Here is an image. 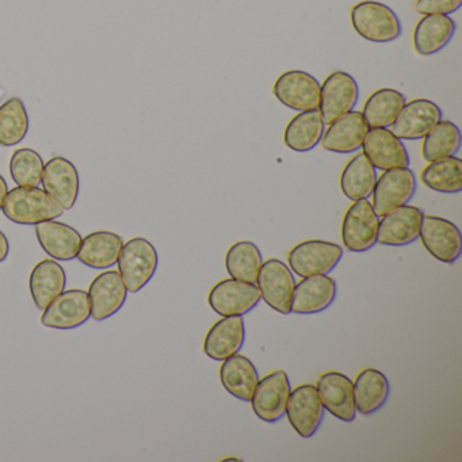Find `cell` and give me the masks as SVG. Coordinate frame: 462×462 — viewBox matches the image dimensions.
<instances>
[{
	"label": "cell",
	"instance_id": "30bf717a",
	"mask_svg": "<svg viewBox=\"0 0 462 462\" xmlns=\"http://www.w3.org/2000/svg\"><path fill=\"white\" fill-rule=\"evenodd\" d=\"M359 101V86L347 72L335 71L327 77L320 90L319 112L329 125L337 118L356 109Z\"/></svg>",
	"mask_w": 462,
	"mask_h": 462
},
{
	"label": "cell",
	"instance_id": "ab89813d",
	"mask_svg": "<svg viewBox=\"0 0 462 462\" xmlns=\"http://www.w3.org/2000/svg\"><path fill=\"white\" fill-rule=\"evenodd\" d=\"M7 193H9V186H7L6 180L0 175V210L4 208L5 199H6Z\"/></svg>",
	"mask_w": 462,
	"mask_h": 462
},
{
	"label": "cell",
	"instance_id": "9a60e30c",
	"mask_svg": "<svg viewBox=\"0 0 462 462\" xmlns=\"http://www.w3.org/2000/svg\"><path fill=\"white\" fill-rule=\"evenodd\" d=\"M424 212L412 205H402L380 217L377 243L386 247L412 245L420 235Z\"/></svg>",
	"mask_w": 462,
	"mask_h": 462
},
{
	"label": "cell",
	"instance_id": "60d3db41",
	"mask_svg": "<svg viewBox=\"0 0 462 462\" xmlns=\"http://www.w3.org/2000/svg\"><path fill=\"white\" fill-rule=\"evenodd\" d=\"M5 96H6V90L4 88H0V101L5 98Z\"/></svg>",
	"mask_w": 462,
	"mask_h": 462
},
{
	"label": "cell",
	"instance_id": "484cf974",
	"mask_svg": "<svg viewBox=\"0 0 462 462\" xmlns=\"http://www.w3.org/2000/svg\"><path fill=\"white\" fill-rule=\"evenodd\" d=\"M353 383L356 413L370 416L383 410L391 394V383L383 372L366 367L356 375Z\"/></svg>",
	"mask_w": 462,
	"mask_h": 462
},
{
	"label": "cell",
	"instance_id": "f35d334b",
	"mask_svg": "<svg viewBox=\"0 0 462 462\" xmlns=\"http://www.w3.org/2000/svg\"><path fill=\"white\" fill-rule=\"evenodd\" d=\"M10 254V243L6 235L0 231V263L6 261Z\"/></svg>",
	"mask_w": 462,
	"mask_h": 462
},
{
	"label": "cell",
	"instance_id": "e0dca14e",
	"mask_svg": "<svg viewBox=\"0 0 462 462\" xmlns=\"http://www.w3.org/2000/svg\"><path fill=\"white\" fill-rule=\"evenodd\" d=\"M316 389L327 412L345 423L356 420L354 383L347 375L339 372L324 373L319 377Z\"/></svg>",
	"mask_w": 462,
	"mask_h": 462
},
{
	"label": "cell",
	"instance_id": "44dd1931",
	"mask_svg": "<svg viewBox=\"0 0 462 462\" xmlns=\"http://www.w3.org/2000/svg\"><path fill=\"white\" fill-rule=\"evenodd\" d=\"M337 296V281L327 275L302 278L293 291L291 313L316 315L328 310Z\"/></svg>",
	"mask_w": 462,
	"mask_h": 462
},
{
	"label": "cell",
	"instance_id": "ba28073f",
	"mask_svg": "<svg viewBox=\"0 0 462 462\" xmlns=\"http://www.w3.org/2000/svg\"><path fill=\"white\" fill-rule=\"evenodd\" d=\"M291 392L288 373L285 370H274L261 378L254 391L250 402L254 413L264 423L274 424L282 420Z\"/></svg>",
	"mask_w": 462,
	"mask_h": 462
},
{
	"label": "cell",
	"instance_id": "8fae6325",
	"mask_svg": "<svg viewBox=\"0 0 462 462\" xmlns=\"http://www.w3.org/2000/svg\"><path fill=\"white\" fill-rule=\"evenodd\" d=\"M419 239L427 253L442 263H456L461 256L462 235L450 220L424 215Z\"/></svg>",
	"mask_w": 462,
	"mask_h": 462
},
{
	"label": "cell",
	"instance_id": "5b68a950",
	"mask_svg": "<svg viewBox=\"0 0 462 462\" xmlns=\"http://www.w3.org/2000/svg\"><path fill=\"white\" fill-rule=\"evenodd\" d=\"M380 216L369 199H359L348 208L343 217L342 240L350 253H366L377 245Z\"/></svg>",
	"mask_w": 462,
	"mask_h": 462
},
{
	"label": "cell",
	"instance_id": "4316f807",
	"mask_svg": "<svg viewBox=\"0 0 462 462\" xmlns=\"http://www.w3.org/2000/svg\"><path fill=\"white\" fill-rule=\"evenodd\" d=\"M124 247L120 235L109 231H97L82 240L78 261L96 270H106L117 264Z\"/></svg>",
	"mask_w": 462,
	"mask_h": 462
},
{
	"label": "cell",
	"instance_id": "8d00e7d4",
	"mask_svg": "<svg viewBox=\"0 0 462 462\" xmlns=\"http://www.w3.org/2000/svg\"><path fill=\"white\" fill-rule=\"evenodd\" d=\"M44 161L37 151L21 148L10 159V174L21 188H39L44 172Z\"/></svg>",
	"mask_w": 462,
	"mask_h": 462
},
{
	"label": "cell",
	"instance_id": "d6986e66",
	"mask_svg": "<svg viewBox=\"0 0 462 462\" xmlns=\"http://www.w3.org/2000/svg\"><path fill=\"white\" fill-rule=\"evenodd\" d=\"M362 150L375 170L388 171L410 167L407 147L389 128L370 129Z\"/></svg>",
	"mask_w": 462,
	"mask_h": 462
},
{
	"label": "cell",
	"instance_id": "2e32d148",
	"mask_svg": "<svg viewBox=\"0 0 462 462\" xmlns=\"http://www.w3.org/2000/svg\"><path fill=\"white\" fill-rule=\"evenodd\" d=\"M439 105L430 99L419 98L407 102L392 124L391 131L400 140L416 142L423 140L426 134L442 120Z\"/></svg>",
	"mask_w": 462,
	"mask_h": 462
},
{
	"label": "cell",
	"instance_id": "9c48e42d",
	"mask_svg": "<svg viewBox=\"0 0 462 462\" xmlns=\"http://www.w3.org/2000/svg\"><path fill=\"white\" fill-rule=\"evenodd\" d=\"M418 188L415 172L410 167L383 171L373 189V208L380 217L410 204Z\"/></svg>",
	"mask_w": 462,
	"mask_h": 462
},
{
	"label": "cell",
	"instance_id": "4dcf8cb0",
	"mask_svg": "<svg viewBox=\"0 0 462 462\" xmlns=\"http://www.w3.org/2000/svg\"><path fill=\"white\" fill-rule=\"evenodd\" d=\"M377 178V170L370 163L365 153H356L343 169L340 175V190L350 201L367 199L372 197Z\"/></svg>",
	"mask_w": 462,
	"mask_h": 462
},
{
	"label": "cell",
	"instance_id": "8992f818",
	"mask_svg": "<svg viewBox=\"0 0 462 462\" xmlns=\"http://www.w3.org/2000/svg\"><path fill=\"white\" fill-rule=\"evenodd\" d=\"M296 283L291 267L275 258L263 262L256 281L261 299L275 312L285 316L291 315V299Z\"/></svg>",
	"mask_w": 462,
	"mask_h": 462
},
{
	"label": "cell",
	"instance_id": "836d02e7",
	"mask_svg": "<svg viewBox=\"0 0 462 462\" xmlns=\"http://www.w3.org/2000/svg\"><path fill=\"white\" fill-rule=\"evenodd\" d=\"M263 264V256L255 243L242 240L235 243L226 256L229 277L245 282L256 283Z\"/></svg>",
	"mask_w": 462,
	"mask_h": 462
},
{
	"label": "cell",
	"instance_id": "277c9868",
	"mask_svg": "<svg viewBox=\"0 0 462 462\" xmlns=\"http://www.w3.org/2000/svg\"><path fill=\"white\" fill-rule=\"evenodd\" d=\"M342 258V245L319 239L294 245L288 255L289 267L301 278L329 274Z\"/></svg>",
	"mask_w": 462,
	"mask_h": 462
},
{
	"label": "cell",
	"instance_id": "1f68e13d",
	"mask_svg": "<svg viewBox=\"0 0 462 462\" xmlns=\"http://www.w3.org/2000/svg\"><path fill=\"white\" fill-rule=\"evenodd\" d=\"M405 104L404 94L394 88H380L365 102L362 116L370 129L391 128Z\"/></svg>",
	"mask_w": 462,
	"mask_h": 462
},
{
	"label": "cell",
	"instance_id": "5bb4252c",
	"mask_svg": "<svg viewBox=\"0 0 462 462\" xmlns=\"http://www.w3.org/2000/svg\"><path fill=\"white\" fill-rule=\"evenodd\" d=\"M91 318L88 293L80 289L64 291L59 294L42 315V324L47 328L75 329Z\"/></svg>",
	"mask_w": 462,
	"mask_h": 462
},
{
	"label": "cell",
	"instance_id": "f1b7e54d",
	"mask_svg": "<svg viewBox=\"0 0 462 462\" xmlns=\"http://www.w3.org/2000/svg\"><path fill=\"white\" fill-rule=\"evenodd\" d=\"M67 274L63 266L52 259L40 262L29 278L32 299L40 310H44L59 294L66 291Z\"/></svg>",
	"mask_w": 462,
	"mask_h": 462
},
{
	"label": "cell",
	"instance_id": "cb8c5ba5",
	"mask_svg": "<svg viewBox=\"0 0 462 462\" xmlns=\"http://www.w3.org/2000/svg\"><path fill=\"white\" fill-rule=\"evenodd\" d=\"M34 231L40 245L51 258L61 262L77 259L83 237L74 226L50 220L34 226Z\"/></svg>",
	"mask_w": 462,
	"mask_h": 462
},
{
	"label": "cell",
	"instance_id": "4fadbf2b",
	"mask_svg": "<svg viewBox=\"0 0 462 462\" xmlns=\"http://www.w3.org/2000/svg\"><path fill=\"white\" fill-rule=\"evenodd\" d=\"M261 300V291L256 283L235 278L220 281L213 286L208 297L210 308L221 318L248 315L258 307Z\"/></svg>",
	"mask_w": 462,
	"mask_h": 462
},
{
	"label": "cell",
	"instance_id": "52a82bcc",
	"mask_svg": "<svg viewBox=\"0 0 462 462\" xmlns=\"http://www.w3.org/2000/svg\"><path fill=\"white\" fill-rule=\"evenodd\" d=\"M321 85L310 72L291 69L275 80L273 94L275 99L294 112L319 109Z\"/></svg>",
	"mask_w": 462,
	"mask_h": 462
},
{
	"label": "cell",
	"instance_id": "603a6c76",
	"mask_svg": "<svg viewBox=\"0 0 462 462\" xmlns=\"http://www.w3.org/2000/svg\"><path fill=\"white\" fill-rule=\"evenodd\" d=\"M245 342V326L243 316H226L216 321L207 334L204 353L213 361L223 362L239 354Z\"/></svg>",
	"mask_w": 462,
	"mask_h": 462
},
{
	"label": "cell",
	"instance_id": "7402d4cb",
	"mask_svg": "<svg viewBox=\"0 0 462 462\" xmlns=\"http://www.w3.org/2000/svg\"><path fill=\"white\" fill-rule=\"evenodd\" d=\"M128 293L120 273L115 270L102 273L91 282L88 291L91 318L96 321H105L112 318L124 307Z\"/></svg>",
	"mask_w": 462,
	"mask_h": 462
},
{
	"label": "cell",
	"instance_id": "e575fe53",
	"mask_svg": "<svg viewBox=\"0 0 462 462\" xmlns=\"http://www.w3.org/2000/svg\"><path fill=\"white\" fill-rule=\"evenodd\" d=\"M461 131L456 124L440 120L423 139L421 156L427 163L456 156L461 148Z\"/></svg>",
	"mask_w": 462,
	"mask_h": 462
},
{
	"label": "cell",
	"instance_id": "6da1fadb",
	"mask_svg": "<svg viewBox=\"0 0 462 462\" xmlns=\"http://www.w3.org/2000/svg\"><path fill=\"white\" fill-rule=\"evenodd\" d=\"M2 210L12 223L20 226H37L64 215L63 208L44 189L21 186L9 190Z\"/></svg>",
	"mask_w": 462,
	"mask_h": 462
},
{
	"label": "cell",
	"instance_id": "3957f363",
	"mask_svg": "<svg viewBox=\"0 0 462 462\" xmlns=\"http://www.w3.org/2000/svg\"><path fill=\"white\" fill-rule=\"evenodd\" d=\"M117 264L118 273L129 293H139L156 274L158 251L150 240L134 237L124 245Z\"/></svg>",
	"mask_w": 462,
	"mask_h": 462
},
{
	"label": "cell",
	"instance_id": "7c38bea8",
	"mask_svg": "<svg viewBox=\"0 0 462 462\" xmlns=\"http://www.w3.org/2000/svg\"><path fill=\"white\" fill-rule=\"evenodd\" d=\"M324 415L326 410L321 404L315 385L302 383L296 389H291L285 416L300 437L304 439L312 438L320 429Z\"/></svg>",
	"mask_w": 462,
	"mask_h": 462
},
{
	"label": "cell",
	"instance_id": "74e56055",
	"mask_svg": "<svg viewBox=\"0 0 462 462\" xmlns=\"http://www.w3.org/2000/svg\"><path fill=\"white\" fill-rule=\"evenodd\" d=\"M461 6L462 0H416L415 12L421 15H450Z\"/></svg>",
	"mask_w": 462,
	"mask_h": 462
},
{
	"label": "cell",
	"instance_id": "ac0fdd59",
	"mask_svg": "<svg viewBox=\"0 0 462 462\" xmlns=\"http://www.w3.org/2000/svg\"><path fill=\"white\" fill-rule=\"evenodd\" d=\"M42 188L63 208L71 210L79 197V172L71 161L63 156L50 159L42 172Z\"/></svg>",
	"mask_w": 462,
	"mask_h": 462
},
{
	"label": "cell",
	"instance_id": "7a4b0ae2",
	"mask_svg": "<svg viewBox=\"0 0 462 462\" xmlns=\"http://www.w3.org/2000/svg\"><path fill=\"white\" fill-rule=\"evenodd\" d=\"M350 18L354 31L366 42L388 44L402 37V26L396 13L380 2H359L351 9Z\"/></svg>",
	"mask_w": 462,
	"mask_h": 462
},
{
	"label": "cell",
	"instance_id": "ffe728a7",
	"mask_svg": "<svg viewBox=\"0 0 462 462\" xmlns=\"http://www.w3.org/2000/svg\"><path fill=\"white\" fill-rule=\"evenodd\" d=\"M369 131V125L362 112L353 110L329 124L328 128L324 131L321 147L328 152L339 155L358 152Z\"/></svg>",
	"mask_w": 462,
	"mask_h": 462
},
{
	"label": "cell",
	"instance_id": "d6a6232c",
	"mask_svg": "<svg viewBox=\"0 0 462 462\" xmlns=\"http://www.w3.org/2000/svg\"><path fill=\"white\" fill-rule=\"evenodd\" d=\"M420 180L430 190L442 194L462 191V161L457 156L431 162L420 172Z\"/></svg>",
	"mask_w": 462,
	"mask_h": 462
},
{
	"label": "cell",
	"instance_id": "83f0119b",
	"mask_svg": "<svg viewBox=\"0 0 462 462\" xmlns=\"http://www.w3.org/2000/svg\"><path fill=\"white\" fill-rule=\"evenodd\" d=\"M220 380L231 396L240 402H250L261 378L255 365L247 356L235 354L223 361Z\"/></svg>",
	"mask_w": 462,
	"mask_h": 462
},
{
	"label": "cell",
	"instance_id": "d590c367",
	"mask_svg": "<svg viewBox=\"0 0 462 462\" xmlns=\"http://www.w3.org/2000/svg\"><path fill=\"white\" fill-rule=\"evenodd\" d=\"M28 132V110L20 97H13L0 105V147L20 144Z\"/></svg>",
	"mask_w": 462,
	"mask_h": 462
},
{
	"label": "cell",
	"instance_id": "f546056e",
	"mask_svg": "<svg viewBox=\"0 0 462 462\" xmlns=\"http://www.w3.org/2000/svg\"><path fill=\"white\" fill-rule=\"evenodd\" d=\"M324 131L326 124L319 109L301 112L286 125L283 143L294 152H310L320 144Z\"/></svg>",
	"mask_w": 462,
	"mask_h": 462
},
{
	"label": "cell",
	"instance_id": "d4e9b609",
	"mask_svg": "<svg viewBox=\"0 0 462 462\" xmlns=\"http://www.w3.org/2000/svg\"><path fill=\"white\" fill-rule=\"evenodd\" d=\"M456 31V21L450 15H424L413 31V48L423 58L437 55L450 44Z\"/></svg>",
	"mask_w": 462,
	"mask_h": 462
}]
</instances>
